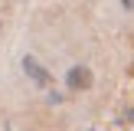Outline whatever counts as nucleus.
<instances>
[{
	"mask_svg": "<svg viewBox=\"0 0 134 131\" xmlns=\"http://www.w3.org/2000/svg\"><path fill=\"white\" fill-rule=\"evenodd\" d=\"M65 85H69L72 92H88L92 89V69L88 66H72V69L65 72Z\"/></svg>",
	"mask_w": 134,
	"mask_h": 131,
	"instance_id": "obj_2",
	"label": "nucleus"
},
{
	"mask_svg": "<svg viewBox=\"0 0 134 131\" xmlns=\"http://www.w3.org/2000/svg\"><path fill=\"white\" fill-rule=\"evenodd\" d=\"M124 121H128V124H134V108H128V111H124Z\"/></svg>",
	"mask_w": 134,
	"mask_h": 131,
	"instance_id": "obj_4",
	"label": "nucleus"
},
{
	"mask_svg": "<svg viewBox=\"0 0 134 131\" xmlns=\"http://www.w3.org/2000/svg\"><path fill=\"white\" fill-rule=\"evenodd\" d=\"M23 72H26V75H30L33 82L39 85V89H49V82H52L49 69H46V66L39 62L36 56H30V52H26V56H23Z\"/></svg>",
	"mask_w": 134,
	"mask_h": 131,
	"instance_id": "obj_1",
	"label": "nucleus"
},
{
	"mask_svg": "<svg viewBox=\"0 0 134 131\" xmlns=\"http://www.w3.org/2000/svg\"><path fill=\"white\" fill-rule=\"evenodd\" d=\"M121 7H124L128 13H134V0H121Z\"/></svg>",
	"mask_w": 134,
	"mask_h": 131,
	"instance_id": "obj_3",
	"label": "nucleus"
}]
</instances>
